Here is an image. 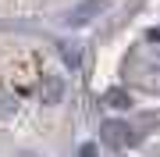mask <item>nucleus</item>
Masks as SVG:
<instances>
[{
	"label": "nucleus",
	"mask_w": 160,
	"mask_h": 157,
	"mask_svg": "<svg viewBox=\"0 0 160 157\" xmlns=\"http://www.w3.org/2000/svg\"><path fill=\"white\" fill-rule=\"evenodd\" d=\"M39 97H43V104H61L64 100V79L53 75V71H46L43 82H39Z\"/></svg>",
	"instance_id": "1"
},
{
	"label": "nucleus",
	"mask_w": 160,
	"mask_h": 157,
	"mask_svg": "<svg viewBox=\"0 0 160 157\" xmlns=\"http://www.w3.org/2000/svg\"><path fill=\"white\" fill-rule=\"evenodd\" d=\"M100 11H103V0H82L75 11H68V18H64V22H68V25H86L89 18L100 14Z\"/></svg>",
	"instance_id": "2"
},
{
	"label": "nucleus",
	"mask_w": 160,
	"mask_h": 157,
	"mask_svg": "<svg viewBox=\"0 0 160 157\" xmlns=\"http://www.w3.org/2000/svg\"><path fill=\"white\" fill-rule=\"evenodd\" d=\"M125 139H128V125H121V122H107L103 125V143L125 146Z\"/></svg>",
	"instance_id": "3"
},
{
	"label": "nucleus",
	"mask_w": 160,
	"mask_h": 157,
	"mask_svg": "<svg viewBox=\"0 0 160 157\" xmlns=\"http://www.w3.org/2000/svg\"><path fill=\"white\" fill-rule=\"evenodd\" d=\"M103 104L114 107V111H128V107H132V97L125 93V89H110V93L103 97Z\"/></svg>",
	"instance_id": "4"
},
{
	"label": "nucleus",
	"mask_w": 160,
	"mask_h": 157,
	"mask_svg": "<svg viewBox=\"0 0 160 157\" xmlns=\"http://www.w3.org/2000/svg\"><path fill=\"white\" fill-rule=\"evenodd\" d=\"M61 54H64V64H71V68H78V64H82V50L75 47V43H71V47H64Z\"/></svg>",
	"instance_id": "5"
},
{
	"label": "nucleus",
	"mask_w": 160,
	"mask_h": 157,
	"mask_svg": "<svg viewBox=\"0 0 160 157\" xmlns=\"http://www.w3.org/2000/svg\"><path fill=\"white\" fill-rule=\"evenodd\" d=\"M78 157H96V146H92V143H82V150H78Z\"/></svg>",
	"instance_id": "6"
}]
</instances>
